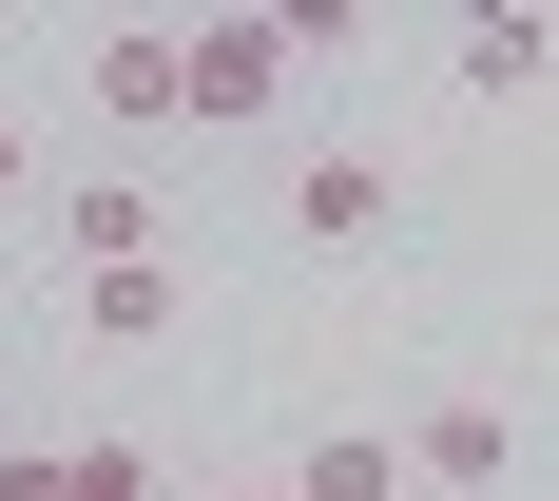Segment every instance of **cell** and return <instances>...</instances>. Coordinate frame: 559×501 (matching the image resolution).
<instances>
[{
    "label": "cell",
    "instance_id": "cell-1",
    "mask_svg": "<svg viewBox=\"0 0 559 501\" xmlns=\"http://www.w3.org/2000/svg\"><path fill=\"white\" fill-rule=\"evenodd\" d=\"M289 231H329V251H386V231H405V174L329 135V155H289Z\"/></svg>",
    "mask_w": 559,
    "mask_h": 501
},
{
    "label": "cell",
    "instance_id": "cell-2",
    "mask_svg": "<svg viewBox=\"0 0 559 501\" xmlns=\"http://www.w3.org/2000/svg\"><path fill=\"white\" fill-rule=\"evenodd\" d=\"M271 97H289V39H271V20H193V135H251Z\"/></svg>",
    "mask_w": 559,
    "mask_h": 501
},
{
    "label": "cell",
    "instance_id": "cell-3",
    "mask_svg": "<svg viewBox=\"0 0 559 501\" xmlns=\"http://www.w3.org/2000/svg\"><path fill=\"white\" fill-rule=\"evenodd\" d=\"M444 58H463V97H540V77H559V20H540V0H483V20H444Z\"/></svg>",
    "mask_w": 559,
    "mask_h": 501
},
{
    "label": "cell",
    "instance_id": "cell-4",
    "mask_svg": "<svg viewBox=\"0 0 559 501\" xmlns=\"http://www.w3.org/2000/svg\"><path fill=\"white\" fill-rule=\"evenodd\" d=\"M97 116H116V135H174V116H193V39H155V20L97 39Z\"/></svg>",
    "mask_w": 559,
    "mask_h": 501
},
{
    "label": "cell",
    "instance_id": "cell-5",
    "mask_svg": "<svg viewBox=\"0 0 559 501\" xmlns=\"http://www.w3.org/2000/svg\"><path fill=\"white\" fill-rule=\"evenodd\" d=\"M0 501H174L135 444H0Z\"/></svg>",
    "mask_w": 559,
    "mask_h": 501
},
{
    "label": "cell",
    "instance_id": "cell-6",
    "mask_svg": "<svg viewBox=\"0 0 559 501\" xmlns=\"http://www.w3.org/2000/svg\"><path fill=\"white\" fill-rule=\"evenodd\" d=\"M58 271H155V193L135 174H78L58 193Z\"/></svg>",
    "mask_w": 559,
    "mask_h": 501
},
{
    "label": "cell",
    "instance_id": "cell-7",
    "mask_svg": "<svg viewBox=\"0 0 559 501\" xmlns=\"http://www.w3.org/2000/svg\"><path fill=\"white\" fill-rule=\"evenodd\" d=\"M405 482H463V501L521 482V425H502V405H425V425H405Z\"/></svg>",
    "mask_w": 559,
    "mask_h": 501
},
{
    "label": "cell",
    "instance_id": "cell-8",
    "mask_svg": "<svg viewBox=\"0 0 559 501\" xmlns=\"http://www.w3.org/2000/svg\"><path fill=\"white\" fill-rule=\"evenodd\" d=\"M58 309H78V347H174V251L155 271H78Z\"/></svg>",
    "mask_w": 559,
    "mask_h": 501
},
{
    "label": "cell",
    "instance_id": "cell-9",
    "mask_svg": "<svg viewBox=\"0 0 559 501\" xmlns=\"http://www.w3.org/2000/svg\"><path fill=\"white\" fill-rule=\"evenodd\" d=\"M289 501H405V444H367V425H347V444L289 463Z\"/></svg>",
    "mask_w": 559,
    "mask_h": 501
},
{
    "label": "cell",
    "instance_id": "cell-10",
    "mask_svg": "<svg viewBox=\"0 0 559 501\" xmlns=\"http://www.w3.org/2000/svg\"><path fill=\"white\" fill-rule=\"evenodd\" d=\"M0 193H39V135H20V116H0Z\"/></svg>",
    "mask_w": 559,
    "mask_h": 501
},
{
    "label": "cell",
    "instance_id": "cell-11",
    "mask_svg": "<svg viewBox=\"0 0 559 501\" xmlns=\"http://www.w3.org/2000/svg\"><path fill=\"white\" fill-rule=\"evenodd\" d=\"M174 501H231V482H174Z\"/></svg>",
    "mask_w": 559,
    "mask_h": 501
}]
</instances>
